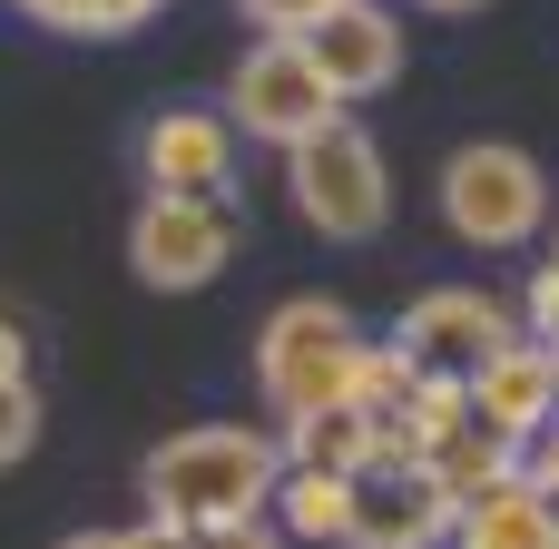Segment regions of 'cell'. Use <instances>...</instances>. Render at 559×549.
Returning a JSON list of instances; mask_svg holds the SVG:
<instances>
[{"label": "cell", "mask_w": 559, "mask_h": 549, "mask_svg": "<svg viewBox=\"0 0 559 549\" xmlns=\"http://www.w3.org/2000/svg\"><path fill=\"white\" fill-rule=\"evenodd\" d=\"M59 549H128V530H79V540H59Z\"/></svg>", "instance_id": "cell-24"}, {"label": "cell", "mask_w": 559, "mask_h": 549, "mask_svg": "<svg viewBox=\"0 0 559 549\" xmlns=\"http://www.w3.org/2000/svg\"><path fill=\"white\" fill-rule=\"evenodd\" d=\"M462 403H472V422H481V432H501L511 452H521V442H540V432L559 422V354L521 334L511 354H491V363L462 383Z\"/></svg>", "instance_id": "cell-11"}, {"label": "cell", "mask_w": 559, "mask_h": 549, "mask_svg": "<svg viewBox=\"0 0 559 549\" xmlns=\"http://www.w3.org/2000/svg\"><path fill=\"white\" fill-rule=\"evenodd\" d=\"M128 549H206V540H197V530H177V521H138Z\"/></svg>", "instance_id": "cell-21"}, {"label": "cell", "mask_w": 559, "mask_h": 549, "mask_svg": "<svg viewBox=\"0 0 559 549\" xmlns=\"http://www.w3.org/2000/svg\"><path fill=\"white\" fill-rule=\"evenodd\" d=\"M285 196H295V216H305L324 246H373V236H383V216H393L383 147H373L354 118H334L324 138H305V147L285 157Z\"/></svg>", "instance_id": "cell-4"}, {"label": "cell", "mask_w": 559, "mask_h": 549, "mask_svg": "<svg viewBox=\"0 0 559 549\" xmlns=\"http://www.w3.org/2000/svg\"><path fill=\"white\" fill-rule=\"evenodd\" d=\"M442 226H452L462 246H481V255L531 246V236L550 226V177H540V157L511 147V138L452 147V167H442Z\"/></svg>", "instance_id": "cell-3"}, {"label": "cell", "mask_w": 559, "mask_h": 549, "mask_svg": "<svg viewBox=\"0 0 559 549\" xmlns=\"http://www.w3.org/2000/svg\"><path fill=\"white\" fill-rule=\"evenodd\" d=\"M344 118V98L324 88V69L305 59V39H255L246 59H236V79H226V128H246V138H265V147H305V138H324Z\"/></svg>", "instance_id": "cell-5"}, {"label": "cell", "mask_w": 559, "mask_h": 549, "mask_svg": "<svg viewBox=\"0 0 559 549\" xmlns=\"http://www.w3.org/2000/svg\"><path fill=\"white\" fill-rule=\"evenodd\" d=\"M236 10L255 20V39H305V29H314L334 0H236Z\"/></svg>", "instance_id": "cell-18"}, {"label": "cell", "mask_w": 559, "mask_h": 549, "mask_svg": "<svg viewBox=\"0 0 559 549\" xmlns=\"http://www.w3.org/2000/svg\"><path fill=\"white\" fill-rule=\"evenodd\" d=\"M364 324L334 305V295H285L255 334V393L275 403V422L295 413H324V403H354V373H364Z\"/></svg>", "instance_id": "cell-2"}, {"label": "cell", "mask_w": 559, "mask_h": 549, "mask_svg": "<svg viewBox=\"0 0 559 549\" xmlns=\"http://www.w3.org/2000/svg\"><path fill=\"white\" fill-rule=\"evenodd\" d=\"M452 530H462V511H452V491L423 462L354 472V530H344V549H442Z\"/></svg>", "instance_id": "cell-8"}, {"label": "cell", "mask_w": 559, "mask_h": 549, "mask_svg": "<svg viewBox=\"0 0 559 549\" xmlns=\"http://www.w3.org/2000/svg\"><path fill=\"white\" fill-rule=\"evenodd\" d=\"M206 549H285L275 521H246V530H206Z\"/></svg>", "instance_id": "cell-22"}, {"label": "cell", "mask_w": 559, "mask_h": 549, "mask_svg": "<svg viewBox=\"0 0 559 549\" xmlns=\"http://www.w3.org/2000/svg\"><path fill=\"white\" fill-rule=\"evenodd\" d=\"M521 481H531L540 501H559V422L540 432V442H521Z\"/></svg>", "instance_id": "cell-20"}, {"label": "cell", "mask_w": 559, "mask_h": 549, "mask_svg": "<svg viewBox=\"0 0 559 549\" xmlns=\"http://www.w3.org/2000/svg\"><path fill=\"white\" fill-rule=\"evenodd\" d=\"M521 334H531V344H550V354H559V265H550V255H540V275H531V295H521Z\"/></svg>", "instance_id": "cell-19"}, {"label": "cell", "mask_w": 559, "mask_h": 549, "mask_svg": "<svg viewBox=\"0 0 559 549\" xmlns=\"http://www.w3.org/2000/svg\"><path fill=\"white\" fill-rule=\"evenodd\" d=\"M147 196H226L236 187V128L226 108H157L138 138Z\"/></svg>", "instance_id": "cell-9"}, {"label": "cell", "mask_w": 559, "mask_h": 549, "mask_svg": "<svg viewBox=\"0 0 559 549\" xmlns=\"http://www.w3.org/2000/svg\"><path fill=\"white\" fill-rule=\"evenodd\" d=\"M39 452V393L29 383H0V472Z\"/></svg>", "instance_id": "cell-17"}, {"label": "cell", "mask_w": 559, "mask_h": 549, "mask_svg": "<svg viewBox=\"0 0 559 549\" xmlns=\"http://www.w3.org/2000/svg\"><path fill=\"white\" fill-rule=\"evenodd\" d=\"M305 59H314L324 88L354 108V98H373V88L403 79V20H393L383 0H334V10L305 29Z\"/></svg>", "instance_id": "cell-10"}, {"label": "cell", "mask_w": 559, "mask_h": 549, "mask_svg": "<svg viewBox=\"0 0 559 549\" xmlns=\"http://www.w3.org/2000/svg\"><path fill=\"white\" fill-rule=\"evenodd\" d=\"M550 265H559V255H550Z\"/></svg>", "instance_id": "cell-26"}, {"label": "cell", "mask_w": 559, "mask_h": 549, "mask_svg": "<svg viewBox=\"0 0 559 549\" xmlns=\"http://www.w3.org/2000/svg\"><path fill=\"white\" fill-rule=\"evenodd\" d=\"M0 383H29V344H20V324H0Z\"/></svg>", "instance_id": "cell-23"}, {"label": "cell", "mask_w": 559, "mask_h": 549, "mask_svg": "<svg viewBox=\"0 0 559 549\" xmlns=\"http://www.w3.org/2000/svg\"><path fill=\"white\" fill-rule=\"evenodd\" d=\"M452 549H559V501H540L531 481H501L491 501L462 511Z\"/></svg>", "instance_id": "cell-14"}, {"label": "cell", "mask_w": 559, "mask_h": 549, "mask_svg": "<svg viewBox=\"0 0 559 549\" xmlns=\"http://www.w3.org/2000/svg\"><path fill=\"white\" fill-rule=\"evenodd\" d=\"M275 530H285V540H324V549H344V530H354V481L285 472V491H275Z\"/></svg>", "instance_id": "cell-15"}, {"label": "cell", "mask_w": 559, "mask_h": 549, "mask_svg": "<svg viewBox=\"0 0 559 549\" xmlns=\"http://www.w3.org/2000/svg\"><path fill=\"white\" fill-rule=\"evenodd\" d=\"M423 472L452 491V511H472V501H491L501 481H521V452L501 442V432H481L472 413L452 422V432H432V452H423Z\"/></svg>", "instance_id": "cell-13"}, {"label": "cell", "mask_w": 559, "mask_h": 549, "mask_svg": "<svg viewBox=\"0 0 559 549\" xmlns=\"http://www.w3.org/2000/svg\"><path fill=\"white\" fill-rule=\"evenodd\" d=\"M403 363L423 373V383H472L491 354H511L521 344V324H511V305H491L481 285H432V295H413V314H403Z\"/></svg>", "instance_id": "cell-7"}, {"label": "cell", "mask_w": 559, "mask_h": 549, "mask_svg": "<svg viewBox=\"0 0 559 549\" xmlns=\"http://www.w3.org/2000/svg\"><path fill=\"white\" fill-rule=\"evenodd\" d=\"M39 29H59V39H128L138 20H157L167 0H20Z\"/></svg>", "instance_id": "cell-16"}, {"label": "cell", "mask_w": 559, "mask_h": 549, "mask_svg": "<svg viewBox=\"0 0 559 549\" xmlns=\"http://www.w3.org/2000/svg\"><path fill=\"white\" fill-rule=\"evenodd\" d=\"M226 255H236L226 196H138V216H128V275L138 285L197 295V285L226 275Z\"/></svg>", "instance_id": "cell-6"}, {"label": "cell", "mask_w": 559, "mask_h": 549, "mask_svg": "<svg viewBox=\"0 0 559 549\" xmlns=\"http://www.w3.org/2000/svg\"><path fill=\"white\" fill-rule=\"evenodd\" d=\"M147 521H177V530H246L275 511L285 491V442L255 432V422H187L147 452Z\"/></svg>", "instance_id": "cell-1"}, {"label": "cell", "mask_w": 559, "mask_h": 549, "mask_svg": "<svg viewBox=\"0 0 559 549\" xmlns=\"http://www.w3.org/2000/svg\"><path fill=\"white\" fill-rule=\"evenodd\" d=\"M383 462V422L364 403H324V413H295L285 422V472H324V481H354Z\"/></svg>", "instance_id": "cell-12"}, {"label": "cell", "mask_w": 559, "mask_h": 549, "mask_svg": "<svg viewBox=\"0 0 559 549\" xmlns=\"http://www.w3.org/2000/svg\"><path fill=\"white\" fill-rule=\"evenodd\" d=\"M423 10H481V0H423Z\"/></svg>", "instance_id": "cell-25"}]
</instances>
